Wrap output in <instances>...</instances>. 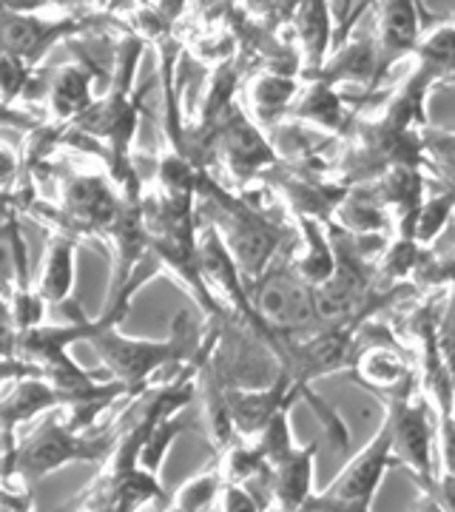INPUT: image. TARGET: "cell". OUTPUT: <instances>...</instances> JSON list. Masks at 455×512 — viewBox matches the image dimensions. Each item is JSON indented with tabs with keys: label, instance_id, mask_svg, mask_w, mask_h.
<instances>
[{
	"label": "cell",
	"instance_id": "cell-1",
	"mask_svg": "<svg viewBox=\"0 0 455 512\" xmlns=\"http://www.w3.org/2000/svg\"><path fill=\"white\" fill-rule=\"evenodd\" d=\"M114 424L111 427H77L63 407L46 410V419L35 430L18 439L9 456H0V481L9 487L18 481H40L77 461H106L114 447Z\"/></svg>",
	"mask_w": 455,
	"mask_h": 512
},
{
	"label": "cell",
	"instance_id": "cell-2",
	"mask_svg": "<svg viewBox=\"0 0 455 512\" xmlns=\"http://www.w3.org/2000/svg\"><path fill=\"white\" fill-rule=\"evenodd\" d=\"M197 194H205V217L214 222L222 242L237 259L245 285L254 282L276 259V251L282 245V228L273 225V220L256 211L248 200H237L225 188H219L208 177V171L202 174Z\"/></svg>",
	"mask_w": 455,
	"mask_h": 512
},
{
	"label": "cell",
	"instance_id": "cell-3",
	"mask_svg": "<svg viewBox=\"0 0 455 512\" xmlns=\"http://www.w3.org/2000/svg\"><path fill=\"white\" fill-rule=\"evenodd\" d=\"M197 339V330L191 328L188 316H177L171 336L163 342L154 339H128L120 328H106L97 333L89 345L97 350L100 362L111 379L128 387V399L137 396V390L157 384L160 373L168 367H180L188 362V348Z\"/></svg>",
	"mask_w": 455,
	"mask_h": 512
},
{
	"label": "cell",
	"instance_id": "cell-4",
	"mask_svg": "<svg viewBox=\"0 0 455 512\" xmlns=\"http://www.w3.org/2000/svg\"><path fill=\"white\" fill-rule=\"evenodd\" d=\"M248 299L256 322L276 342L279 353L288 342H299L325 325L316 311L313 285H308L291 265L271 262L254 282H248Z\"/></svg>",
	"mask_w": 455,
	"mask_h": 512
},
{
	"label": "cell",
	"instance_id": "cell-5",
	"mask_svg": "<svg viewBox=\"0 0 455 512\" xmlns=\"http://www.w3.org/2000/svg\"><path fill=\"white\" fill-rule=\"evenodd\" d=\"M384 416L393 433V456L401 467H407L421 487L436 495V453L438 433L433 419V404L421 393L416 382L401 387L390 396H382Z\"/></svg>",
	"mask_w": 455,
	"mask_h": 512
},
{
	"label": "cell",
	"instance_id": "cell-6",
	"mask_svg": "<svg viewBox=\"0 0 455 512\" xmlns=\"http://www.w3.org/2000/svg\"><path fill=\"white\" fill-rule=\"evenodd\" d=\"M390 467H399V461L393 456V433H390V421L384 416L370 444L347 461L345 470L322 493L310 495L302 510L367 512L373 507V498Z\"/></svg>",
	"mask_w": 455,
	"mask_h": 512
},
{
	"label": "cell",
	"instance_id": "cell-7",
	"mask_svg": "<svg viewBox=\"0 0 455 512\" xmlns=\"http://www.w3.org/2000/svg\"><path fill=\"white\" fill-rule=\"evenodd\" d=\"M97 18H100L97 12L91 15L72 12L63 18H46V12H23L0 3V49L29 60L32 66H40V60L49 55L52 46L89 35Z\"/></svg>",
	"mask_w": 455,
	"mask_h": 512
},
{
	"label": "cell",
	"instance_id": "cell-8",
	"mask_svg": "<svg viewBox=\"0 0 455 512\" xmlns=\"http://www.w3.org/2000/svg\"><path fill=\"white\" fill-rule=\"evenodd\" d=\"M120 191L103 174H69L60 180V200L55 208V228L69 231L72 237L94 234L100 237L103 228L114 220L120 208Z\"/></svg>",
	"mask_w": 455,
	"mask_h": 512
},
{
	"label": "cell",
	"instance_id": "cell-9",
	"mask_svg": "<svg viewBox=\"0 0 455 512\" xmlns=\"http://www.w3.org/2000/svg\"><path fill=\"white\" fill-rule=\"evenodd\" d=\"M214 160H222L234 183L245 185L279 163V154L273 151L262 128L234 103L214 134Z\"/></svg>",
	"mask_w": 455,
	"mask_h": 512
},
{
	"label": "cell",
	"instance_id": "cell-10",
	"mask_svg": "<svg viewBox=\"0 0 455 512\" xmlns=\"http://www.w3.org/2000/svg\"><path fill=\"white\" fill-rule=\"evenodd\" d=\"M148 501H165L157 473L143 467L128 470H103L83 493L74 498V510H146Z\"/></svg>",
	"mask_w": 455,
	"mask_h": 512
},
{
	"label": "cell",
	"instance_id": "cell-11",
	"mask_svg": "<svg viewBox=\"0 0 455 512\" xmlns=\"http://www.w3.org/2000/svg\"><path fill=\"white\" fill-rule=\"evenodd\" d=\"M421 0H376V69L379 80L390 72L399 60L413 55L421 32Z\"/></svg>",
	"mask_w": 455,
	"mask_h": 512
},
{
	"label": "cell",
	"instance_id": "cell-12",
	"mask_svg": "<svg viewBox=\"0 0 455 512\" xmlns=\"http://www.w3.org/2000/svg\"><path fill=\"white\" fill-rule=\"evenodd\" d=\"M97 77H100V66L83 52L77 63L57 66L49 83H43V106L52 126L69 128L89 109L91 100L97 97Z\"/></svg>",
	"mask_w": 455,
	"mask_h": 512
},
{
	"label": "cell",
	"instance_id": "cell-13",
	"mask_svg": "<svg viewBox=\"0 0 455 512\" xmlns=\"http://www.w3.org/2000/svg\"><path fill=\"white\" fill-rule=\"evenodd\" d=\"M313 467H316V444L308 447H285L265 461V493L268 510H302L313 495Z\"/></svg>",
	"mask_w": 455,
	"mask_h": 512
},
{
	"label": "cell",
	"instance_id": "cell-14",
	"mask_svg": "<svg viewBox=\"0 0 455 512\" xmlns=\"http://www.w3.org/2000/svg\"><path fill=\"white\" fill-rule=\"evenodd\" d=\"M60 407V396L52 384L43 376H26L12 382V393L0 399V436H3V450L0 456H9L18 444V427L32 421L40 413Z\"/></svg>",
	"mask_w": 455,
	"mask_h": 512
},
{
	"label": "cell",
	"instance_id": "cell-15",
	"mask_svg": "<svg viewBox=\"0 0 455 512\" xmlns=\"http://www.w3.org/2000/svg\"><path fill=\"white\" fill-rule=\"evenodd\" d=\"M74 271H77V237L63 228H49V242L35 282L37 296L46 308H60L72 302Z\"/></svg>",
	"mask_w": 455,
	"mask_h": 512
},
{
	"label": "cell",
	"instance_id": "cell-16",
	"mask_svg": "<svg viewBox=\"0 0 455 512\" xmlns=\"http://www.w3.org/2000/svg\"><path fill=\"white\" fill-rule=\"evenodd\" d=\"M350 367H353V379L370 393H376L379 399L416 382L410 362L387 342H370L362 350H356Z\"/></svg>",
	"mask_w": 455,
	"mask_h": 512
},
{
	"label": "cell",
	"instance_id": "cell-17",
	"mask_svg": "<svg viewBox=\"0 0 455 512\" xmlns=\"http://www.w3.org/2000/svg\"><path fill=\"white\" fill-rule=\"evenodd\" d=\"M293 40L302 57V74L316 72L333 49V12L330 0H293Z\"/></svg>",
	"mask_w": 455,
	"mask_h": 512
},
{
	"label": "cell",
	"instance_id": "cell-18",
	"mask_svg": "<svg viewBox=\"0 0 455 512\" xmlns=\"http://www.w3.org/2000/svg\"><path fill=\"white\" fill-rule=\"evenodd\" d=\"M299 92V77L293 69H268L251 77L248 83V106L256 126H276Z\"/></svg>",
	"mask_w": 455,
	"mask_h": 512
},
{
	"label": "cell",
	"instance_id": "cell-19",
	"mask_svg": "<svg viewBox=\"0 0 455 512\" xmlns=\"http://www.w3.org/2000/svg\"><path fill=\"white\" fill-rule=\"evenodd\" d=\"M288 114L333 134H345L353 123V114L345 109V97L325 80H308V86L299 89L293 97Z\"/></svg>",
	"mask_w": 455,
	"mask_h": 512
},
{
	"label": "cell",
	"instance_id": "cell-20",
	"mask_svg": "<svg viewBox=\"0 0 455 512\" xmlns=\"http://www.w3.org/2000/svg\"><path fill=\"white\" fill-rule=\"evenodd\" d=\"M296 225H299V234L305 242V254L296 256L291 262V268L296 274L302 276L308 285H322L333 268H336V254H333V245H330L328 222L322 217H313V214H296Z\"/></svg>",
	"mask_w": 455,
	"mask_h": 512
},
{
	"label": "cell",
	"instance_id": "cell-21",
	"mask_svg": "<svg viewBox=\"0 0 455 512\" xmlns=\"http://www.w3.org/2000/svg\"><path fill=\"white\" fill-rule=\"evenodd\" d=\"M453 188H444L441 194H433L427 200L419 202V208L413 211V217L401 225V234L413 237L421 248H427L430 242H436L453 220Z\"/></svg>",
	"mask_w": 455,
	"mask_h": 512
},
{
	"label": "cell",
	"instance_id": "cell-22",
	"mask_svg": "<svg viewBox=\"0 0 455 512\" xmlns=\"http://www.w3.org/2000/svg\"><path fill=\"white\" fill-rule=\"evenodd\" d=\"M32 92H43V83L37 80V66L0 49V103L20 106V100H29Z\"/></svg>",
	"mask_w": 455,
	"mask_h": 512
},
{
	"label": "cell",
	"instance_id": "cell-23",
	"mask_svg": "<svg viewBox=\"0 0 455 512\" xmlns=\"http://www.w3.org/2000/svg\"><path fill=\"white\" fill-rule=\"evenodd\" d=\"M219 487H222V470H219V458L200 476L188 478L182 484L177 495L171 498V504H165V510H214V501H217Z\"/></svg>",
	"mask_w": 455,
	"mask_h": 512
},
{
	"label": "cell",
	"instance_id": "cell-24",
	"mask_svg": "<svg viewBox=\"0 0 455 512\" xmlns=\"http://www.w3.org/2000/svg\"><path fill=\"white\" fill-rule=\"evenodd\" d=\"M18 348V325L9 308V299L0 293V356H15Z\"/></svg>",
	"mask_w": 455,
	"mask_h": 512
},
{
	"label": "cell",
	"instance_id": "cell-25",
	"mask_svg": "<svg viewBox=\"0 0 455 512\" xmlns=\"http://www.w3.org/2000/svg\"><path fill=\"white\" fill-rule=\"evenodd\" d=\"M26 376H40V370L35 365H29L26 359H20L18 353L15 356H0V387L26 379Z\"/></svg>",
	"mask_w": 455,
	"mask_h": 512
},
{
	"label": "cell",
	"instance_id": "cell-26",
	"mask_svg": "<svg viewBox=\"0 0 455 512\" xmlns=\"http://www.w3.org/2000/svg\"><path fill=\"white\" fill-rule=\"evenodd\" d=\"M20 180V157L12 148L0 146V194Z\"/></svg>",
	"mask_w": 455,
	"mask_h": 512
},
{
	"label": "cell",
	"instance_id": "cell-27",
	"mask_svg": "<svg viewBox=\"0 0 455 512\" xmlns=\"http://www.w3.org/2000/svg\"><path fill=\"white\" fill-rule=\"evenodd\" d=\"M12 9H23V12H46V9H74L83 6L86 0H0Z\"/></svg>",
	"mask_w": 455,
	"mask_h": 512
}]
</instances>
